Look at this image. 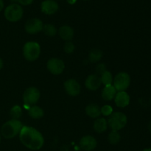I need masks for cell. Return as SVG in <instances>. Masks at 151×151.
<instances>
[{
	"label": "cell",
	"mask_w": 151,
	"mask_h": 151,
	"mask_svg": "<svg viewBox=\"0 0 151 151\" xmlns=\"http://www.w3.org/2000/svg\"><path fill=\"white\" fill-rule=\"evenodd\" d=\"M19 135L22 145L29 150H40L44 144V139L41 133L32 127L23 126Z\"/></svg>",
	"instance_id": "obj_1"
},
{
	"label": "cell",
	"mask_w": 151,
	"mask_h": 151,
	"mask_svg": "<svg viewBox=\"0 0 151 151\" xmlns=\"http://www.w3.org/2000/svg\"><path fill=\"white\" fill-rule=\"evenodd\" d=\"M22 127V123L19 119H12L2 125L1 134L5 139H13L20 134Z\"/></svg>",
	"instance_id": "obj_2"
},
{
	"label": "cell",
	"mask_w": 151,
	"mask_h": 151,
	"mask_svg": "<svg viewBox=\"0 0 151 151\" xmlns=\"http://www.w3.org/2000/svg\"><path fill=\"white\" fill-rule=\"evenodd\" d=\"M41 54V47L37 42L29 41L23 47V55L28 61H35L39 58Z\"/></svg>",
	"instance_id": "obj_3"
},
{
	"label": "cell",
	"mask_w": 151,
	"mask_h": 151,
	"mask_svg": "<svg viewBox=\"0 0 151 151\" xmlns=\"http://www.w3.org/2000/svg\"><path fill=\"white\" fill-rule=\"evenodd\" d=\"M127 116L122 112H114L110 115L108 120V125L112 131H119L122 129L127 124Z\"/></svg>",
	"instance_id": "obj_4"
},
{
	"label": "cell",
	"mask_w": 151,
	"mask_h": 151,
	"mask_svg": "<svg viewBox=\"0 0 151 151\" xmlns=\"http://www.w3.org/2000/svg\"><path fill=\"white\" fill-rule=\"evenodd\" d=\"M24 14L22 6L18 4H12L7 6L4 10V17L10 22H16L20 20Z\"/></svg>",
	"instance_id": "obj_5"
},
{
	"label": "cell",
	"mask_w": 151,
	"mask_h": 151,
	"mask_svg": "<svg viewBox=\"0 0 151 151\" xmlns=\"http://www.w3.org/2000/svg\"><path fill=\"white\" fill-rule=\"evenodd\" d=\"M131 83V78L126 72H119L113 80V86L116 91H125Z\"/></svg>",
	"instance_id": "obj_6"
},
{
	"label": "cell",
	"mask_w": 151,
	"mask_h": 151,
	"mask_svg": "<svg viewBox=\"0 0 151 151\" xmlns=\"http://www.w3.org/2000/svg\"><path fill=\"white\" fill-rule=\"evenodd\" d=\"M41 97L40 91L35 87H29L24 91L23 94V102L24 105L32 106H34Z\"/></svg>",
	"instance_id": "obj_7"
},
{
	"label": "cell",
	"mask_w": 151,
	"mask_h": 151,
	"mask_svg": "<svg viewBox=\"0 0 151 151\" xmlns=\"http://www.w3.org/2000/svg\"><path fill=\"white\" fill-rule=\"evenodd\" d=\"M47 69L50 73L55 75H60L65 69L64 62L59 58H50L47 63Z\"/></svg>",
	"instance_id": "obj_8"
},
{
	"label": "cell",
	"mask_w": 151,
	"mask_h": 151,
	"mask_svg": "<svg viewBox=\"0 0 151 151\" xmlns=\"http://www.w3.org/2000/svg\"><path fill=\"white\" fill-rule=\"evenodd\" d=\"M44 24L42 21L37 18H32L27 21L24 25V29L27 33L36 34L43 30Z\"/></svg>",
	"instance_id": "obj_9"
},
{
	"label": "cell",
	"mask_w": 151,
	"mask_h": 151,
	"mask_svg": "<svg viewBox=\"0 0 151 151\" xmlns=\"http://www.w3.org/2000/svg\"><path fill=\"white\" fill-rule=\"evenodd\" d=\"M97 142L94 137L91 135H86L83 137L79 142V146L83 150L91 151L96 148Z\"/></svg>",
	"instance_id": "obj_10"
},
{
	"label": "cell",
	"mask_w": 151,
	"mask_h": 151,
	"mask_svg": "<svg viewBox=\"0 0 151 151\" xmlns=\"http://www.w3.org/2000/svg\"><path fill=\"white\" fill-rule=\"evenodd\" d=\"M64 88L69 95L75 97L81 92V86L79 83L75 79L67 80L64 82Z\"/></svg>",
	"instance_id": "obj_11"
},
{
	"label": "cell",
	"mask_w": 151,
	"mask_h": 151,
	"mask_svg": "<svg viewBox=\"0 0 151 151\" xmlns=\"http://www.w3.org/2000/svg\"><path fill=\"white\" fill-rule=\"evenodd\" d=\"M58 4L54 0H44L41 4V11L46 15L55 14L58 10Z\"/></svg>",
	"instance_id": "obj_12"
},
{
	"label": "cell",
	"mask_w": 151,
	"mask_h": 151,
	"mask_svg": "<svg viewBox=\"0 0 151 151\" xmlns=\"http://www.w3.org/2000/svg\"><path fill=\"white\" fill-rule=\"evenodd\" d=\"M102 82L100 76L98 75H90L87 77L85 81V86L88 90L95 91L101 86Z\"/></svg>",
	"instance_id": "obj_13"
},
{
	"label": "cell",
	"mask_w": 151,
	"mask_h": 151,
	"mask_svg": "<svg viewBox=\"0 0 151 151\" xmlns=\"http://www.w3.org/2000/svg\"><path fill=\"white\" fill-rule=\"evenodd\" d=\"M114 103L119 108H125L130 103V96L126 91H118L114 97Z\"/></svg>",
	"instance_id": "obj_14"
},
{
	"label": "cell",
	"mask_w": 151,
	"mask_h": 151,
	"mask_svg": "<svg viewBox=\"0 0 151 151\" xmlns=\"http://www.w3.org/2000/svg\"><path fill=\"white\" fill-rule=\"evenodd\" d=\"M58 33L61 39L66 41H69L73 38L75 32H74V29H72V27L68 26V25H64V26L60 27Z\"/></svg>",
	"instance_id": "obj_15"
},
{
	"label": "cell",
	"mask_w": 151,
	"mask_h": 151,
	"mask_svg": "<svg viewBox=\"0 0 151 151\" xmlns=\"http://www.w3.org/2000/svg\"><path fill=\"white\" fill-rule=\"evenodd\" d=\"M86 113L88 116L94 119H97L101 115V111H100V108L99 106L95 103H91V104L88 105L86 108Z\"/></svg>",
	"instance_id": "obj_16"
},
{
	"label": "cell",
	"mask_w": 151,
	"mask_h": 151,
	"mask_svg": "<svg viewBox=\"0 0 151 151\" xmlns=\"http://www.w3.org/2000/svg\"><path fill=\"white\" fill-rule=\"evenodd\" d=\"M116 94V91L113 85L107 86H105L102 91V97L104 100L111 101L114 99Z\"/></svg>",
	"instance_id": "obj_17"
},
{
	"label": "cell",
	"mask_w": 151,
	"mask_h": 151,
	"mask_svg": "<svg viewBox=\"0 0 151 151\" xmlns=\"http://www.w3.org/2000/svg\"><path fill=\"white\" fill-rule=\"evenodd\" d=\"M94 130L95 132L98 134H101L106 131L108 128V122L105 118L99 117L94 121V125H93Z\"/></svg>",
	"instance_id": "obj_18"
},
{
	"label": "cell",
	"mask_w": 151,
	"mask_h": 151,
	"mask_svg": "<svg viewBox=\"0 0 151 151\" xmlns=\"http://www.w3.org/2000/svg\"><path fill=\"white\" fill-rule=\"evenodd\" d=\"M28 114L31 118L35 119H41L44 116V110L41 107L38 106H32L28 109Z\"/></svg>",
	"instance_id": "obj_19"
},
{
	"label": "cell",
	"mask_w": 151,
	"mask_h": 151,
	"mask_svg": "<svg viewBox=\"0 0 151 151\" xmlns=\"http://www.w3.org/2000/svg\"><path fill=\"white\" fill-rule=\"evenodd\" d=\"M102 57H103V52L97 48L92 49L88 54V60L91 63H97L100 61L102 59Z\"/></svg>",
	"instance_id": "obj_20"
},
{
	"label": "cell",
	"mask_w": 151,
	"mask_h": 151,
	"mask_svg": "<svg viewBox=\"0 0 151 151\" xmlns=\"http://www.w3.org/2000/svg\"><path fill=\"white\" fill-rule=\"evenodd\" d=\"M100 79H101L102 84H103L105 86L112 85L114 80L113 77H112V74L109 71L107 70H106L102 74L101 76H100Z\"/></svg>",
	"instance_id": "obj_21"
},
{
	"label": "cell",
	"mask_w": 151,
	"mask_h": 151,
	"mask_svg": "<svg viewBox=\"0 0 151 151\" xmlns=\"http://www.w3.org/2000/svg\"><path fill=\"white\" fill-rule=\"evenodd\" d=\"M121 139V136L118 131H112L108 137L109 142L111 145H116L119 142Z\"/></svg>",
	"instance_id": "obj_22"
},
{
	"label": "cell",
	"mask_w": 151,
	"mask_h": 151,
	"mask_svg": "<svg viewBox=\"0 0 151 151\" xmlns=\"http://www.w3.org/2000/svg\"><path fill=\"white\" fill-rule=\"evenodd\" d=\"M44 31V34L47 36L50 37H53L57 34V29H56L55 27L52 24H48L44 25V28H43V30Z\"/></svg>",
	"instance_id": "obj_23"
},
{
	"label": "cell",
	"mask_w": 151,
	"mask_h": 151,
	"mask_svg": "<svg viewBox=\"0 0 151 151\" xmlns=\"http://www.w3.org/2000/svg\"><path fill=\"white\" fill-rule=\"evenodd\" d=\"M10 114L13 119H19L22 115V109L21 108V106L16 105L10 109Z\"/></svg>",
	"instance_id": "obj_24"
},
{
	"label": "cell",
	"mask_w": 151,
	"mask_h": 151,
	"mask_svg": "<svg viewBox=\"0 0 151 151\" xmlns=\"http://www.w3.org/2000/svg\"><path fill=\"white\" fill-rule=\"evenodd\" d=\"M63 50H64L66 53H67V54H71V53H72L75 51V46L72 41H66V42L65 43L64 46H63Z\"/></svg>",
	"instance_id": "obj_25"
},
{
	"label": "cell",
	"mask_w": 151,
	"mask_h": 151,
	"mask_svg": "<svg viewBox=\"0 0 151 151\" xmlns=\"http://www.w3.org/2000/svg\"><path fill=\"white\" fill-rule=\"evenodd\" d=\"M100 111H101V114H103V116H110L113 113V108L109 105H106L100 109Z\"/></svg>",
	"instance_id": "obj_26"
},
{
	"label": "cell",
	"mask_w": 151,
	"mask_h": 151,
	"mask_svg": "<svg viewBox=\"0 0 151 151\" xmlns=\"http://www.w3.org/2000/svg\"><path fill=\"white\" fill-rule=\"evenodd\" d=\"M106 71V66H105V65L103 64V63H101V64H99L98 66H97V73L100 74V75H102V74L103 73V72Z\"/></svg>",
	"instance_id": "obj_27"
},
{
	"label": "cell",
	"mask_w": 151,
	"mask_h": 151,
	"mask_svg": "<svg viewBox=\"0 0 151 151\" xmlns=\"http://www.w3.org/2000/svg\"><path fill=\"white\" fill-rule=\"evenodd\" d=\"M33 1L34 0H18L19 4L24 6L29 5V4H31L32 2H33Z\"/></svg>",
	"instance_id": "obj_28"
},
{
	"label": "cell",
	"mask_w": 151,
	"mask_h": 151,
	"mask_svg": "<svg viewBox=\"0 0 151 151\" xmlns=\"http://www.w3.org/2000/svg\"><path fill=\"white\" fill-rule=\"evenodd\" d=\"M3 8H4V2L3 0H0V11H1Z\"/></svg>",
	"instance_id": "obj_29"
},
{
	"label": "cell",
	"mask_w": 151,
	"mask_h": 151,
	"mask_svg": "<svg viewBox=\"0 0 151 151\" xmlns=\"http://www.w3.org/2000/svg\"><path fill=\"white\" fill-rule=\"evenodd\" d=\"M77 0H67V2L70 4H74L75 3H76Z\"/></svg>",
	"instance_id": "obj_30"
},
{
	"label": "cell",
	"mask_w": 151,
	"mask_h": 151,
	"mask_svg": "<svg viewBox=\"0 0 151 151\" xmlns=\"http://www.w3.org/2000/svg\"><path fill=\"white\" fill-rule=\"evenodd\" d=\"M148 130L151 134V120L150 121V122H149V124H148Z\"/></svg>",
	"instance_id": "obj_31"
},
{
	"label": "cell",
	"mask_w": 151,
	"mask_h": 151,
	"mask_svg": "<svg viewBox=\"0 0 151 151\" xmlns=\"http://www.w3.org/2000/svg\"><path fill=\"white\" fill-rule=\"evenodd\" d=\"M3 67V61L1 58H0V69Z\"/></svg>",
	"instance_id": "obj_32"
},
{
	"label": "cell",
	"mask_w": 151,
	"mask_h": 151,
	"mask_svg": "<svg viewBox=\"0 0 151 151\" xmlns=\"http://www.w3.org/2000/svg\"><path fill=\"white\" fill-rule=\"evenodd\" d=\"M142 151H151V148H145V149H144Z\"/></svg>",
	"instance_id": "obj_33"
},
{
	"label": "cell",
	"mask_w": 151,
	"mask_h": 151,
	"mask_svg": "<svg viewBox=\"0 0 151 151\" xmlns=\"http://www.w3.org/2000/svg\"><path fill=\"white\" fill-rule=\"evenodd\" d=\"M1 134H0V142H1Z\"/></svg>",
	"instance_id": "obj_34"
}]
</instances>
